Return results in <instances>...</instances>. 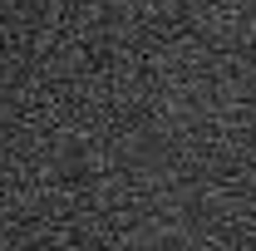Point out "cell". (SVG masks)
I'll return each mask as SVG.
<instances>
[]
</instances>
